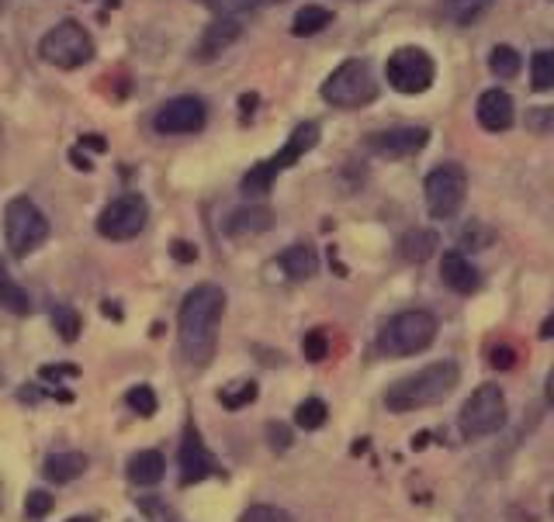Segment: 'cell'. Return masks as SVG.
<instances>
[{
	"instance_id": "cell-23",
	"label": "cell",
	"mask_w": 554,
	"mask_h": 522,
	"mask_svg": "<svg viewBox=\"0 0 554 522\" xmlns=\"http://www.w3.org/2000/svg\"><path fill=\"white\" fill-rule=\"evenodd\" d=\"M329 25H333V11H329V7H319V4H309L295 14L291 32H295L298 39H309V35H319Z\"/></svg>"
},
{
	"instance_id": "cell-34",
	"label": "cell",
	"mask_w": 554,
	"mask_h": 522,
	"mask_svg": "<svg viewBox=\"0 0 554 522\" xmlns=\"http://www.w3.org/2000/svg\"><path fill=\"white\" fill-rule=\"evenodd\" d=\"M302 350H305V360H309V363H323V360L329 357V336H326L323 329L305 332Z\"/></svg>"
},
{
	"instance_id": "cell-29",
	"label": "cell",
	"mask_w": 554,
	"mask_h": 522,
	"mask_svg": "<svg viewBox=\"0 0 554 522\" xmlns=\"http://www.w3.org/2000/svg\"><path fill=\"white\" fill-rule=\"evenodd\" d=\"M274 180H277V173H274V166L271 163H257L250 173L243 177V194H250V198H257V194H267L274 187Z\"/></svg>"
},
{
	"instance_id": "cell-13",
	"label": "cell",
	"mask_w": 554,
	"mask_h": 522,
	"mask_svg": "<svg viewBox=\"0 0 554 522\" xmlns=\"http://www.w3.org/2000/svg\"><path fill=\"white\" fill-rule=\"evenodd\" d=\"M430 132L419 125H409V128H388V132L374 135L371 139V149L385 160H406V156H416L419 149L426 146Z\"/></svg>"
},
{
	"instance_id": "cell-47",
	"label": "cell",
	"mask_w": 554,
	"mask_h": 522,
	"mask_svg": "<svg viewBox=\"0 0 554 522\" xmlns=\"http://www.w3.org/2000/svg\"><path fill=\"white\" fill-rule=\"evenodd\" d=\"M548 402H551V408H554V370L548 374Z\"/></svg>"
},
{
	"instance_id": "cell-51",
	"label": "cell",
	"mask_w": 554,
	"mask_h": 522,
	"mask_svg": "<svg viewBox=\"0 0 554 522\" xmlns=\"http://www.w3.org/2000/svg\"><path fill=\"white\" fill-rule=\"evenodd\" d=\"M0 4H4V0H0Z\"/></svg>"
},
{
	"instance_id": "cell-1",
	"label": "cell",
	"mask_w": 554,
	"mask_h": 522,
	"mask_svg": "<svg viewBox=\"0 0 554 522\" xmlns=\"http://www.w3.org/2000/svg\"><path fill=\"white\" fill-rule=\"evenodd\" d=\"M222 315H226V291L219 284H198L187 291L177 332H181V350L191 367H208V360L215 357Z\"/></svg>"
},
{
	"instance_id": "cell-15",
	"label": "cell",
	"mask_w": 554,
	"mask_h": 522,
	"mask_svg": "<svg viewBox=\"0 0 554 522\" xmlns=\"http://www.w3.org/2000/svg\"><path fill=\"white\" fill-rule=\"evenodd\" d=\"M440 277H444V284L451 287L454 294H475L478 287H482V274H478V267L461 253V249H447V253L440 256Z\"/></svg>"
},
{
	"instance_id": "cell-45",
	"label": "cell",
	"mask_w": 554,
	"mask_h": 522,
	"mask_svg": "<svg viewBox=\"0 0 554 522\" xmlns=\"http://www.w3.org/2000/svg\"><path fill=\"white\" fill-rule=\"evenodd\" d=\"M239 108H243L246 115H250V111L257 108V94H243V97H239Z\"/></svg>"
},
{
	"instance_id": "cell-10",
	"label": "cell",
	"mask_w": 554,
	"mask_h": 522,
	"mask_svg": "<svg viewBox=\"0 0 554 522\" xmlns=\"http://www.w3.org/2000/svg\"><path fill=\"white\" fill-rule=\"evenodd\" d=\"M146 218H149L146 198H142V194H122V198H115L101 215H97V232H101L104 239H115V242L136 239L139 232L146 229Z\"/></svg>"
},
{
	"instance_id": "cell-6",
	"label": "cell",
	"mask_w": 554,
	"mask_h": 522,
	"mask_svg": "<svg viewBox=\"0 0 554 522\" xmlns=\"http://www.w3.org/2000/svg\"><path fill=\"white\" fill-rule=\"evenodd\" d=\"M4 239L18 260H25L32 249H39L49 239V218L42 215V208H35V201L14 198L4 208Z\"/></svg>"
},
{
	"instance_id": "cell-43",
	"label": "cell",
	"mask_w": 554,
	"mask_h": 522,
	"mask_svg": "<svg viewBox=\"0 0 554 522\" xmlns=\"http://www.w3.org/2000/svg\"><path fill=\"white\" fill-rule=\"evenodd\" d=\"M70 160H73V166H77V170H94V163L91 160H87V156L84 153H80V149H73V153H70Z\"/></svg>"
},
{
	"instance_id": "cell-50",
	"label": "cell",
	"mask_w": 554,
	"mask_h": 522,
	"mask_svg": "<svg viewBox=\"0 0 554 522\" xmlns=\"http://www.w3.org/2000/svg\"><path fill=\"white\" fill-rule=\"evenodd\" d=\"M260 4H284V0H260Z\"/></svg>"
},
{
	"instance_id": "cell-38",
	"label": "cell",
	"mask_w": 554,
	"mask_h": 522,
	"mask_svg": "<svg viewBox=\"0 0 554 522\" xmlns=\"http://www.w3.org/2000/svg\"><path fill=\"white\" fill-rule=\"evenodd\" d=\"M267 440H271L274 450L281 453V450H288V446L295 443V436H291L288 426H281V422H271V426H267Z\"/></svg>"
},
{
	"instance_id": "cell-5",
	"label": "cell",
	"mask_w": 554,
	"mask_h": 522,
	"mask_svg": "<svg viewBox=\"0 0 554 522\" xmlns=\"http://www.w3.org/2000/svg\"><path fill=\"white\" fill-rule=\"evenodd\" d=\"M433 339H437V319L430 312H402L385 325L378 346L388 357H416V353L430 350Z\"/></svg>"
},
{
	"instance_id": "cell-41",
	"label": "cell",
	"mask_w": 554,
	"mask_h": 522,
	"mask_svg": "<svg viewBox=\"0 0 554 522\" xmlns=\"http://www.w3.org/2000/svg\"><path fill=\"white\" fill-rule=\"evenodd\" d=\"M80 370L73 363H63V367H42V381H63V377H77Z\"/></svg>"
},
{
	"instance_id": "cell-2",
	"label": "cell",
	"mask_w": 554,
	"mask_h": 522,
	"mask_svg": "<svg viewBox=\"0 0 554 522\" xmlns=\"http://www.w3.org/2000/svg\"><path fill=\"white\" fill-rule=\"evenodd\" d=\"M458 363L454 360H437L430 367L416 370V374L395 381L392 388L385 391V405L392 412H419V408L440 405L454 388H458Z\"/></svg>"
},
{
	"instance_id": "cell-4",
	"label": "cell",
	"mask_w": 554,
	"mask_h": 522,
	"mask_svg": "<svg viewBox=\"0 0 554 522\" xmlns=\"http://www.w3.org/2000/svg\"><path fill=\"white\" fill-rule=\"evenodd\" d=\"M506 426V395L499 384H478L461 405L458 429L464 440H485Z\"/></svg>"
},
{
	"instance_id": "cell-25",
	"label": "cell",
	"mask_w": 554,
	"mask_h": 522,
	"mask_svg": "<svg viewBox=\"0 0 554 522\" xmlns=\"http://www.w3.org/2000/svg\"><path fill=\"white\" fill-rule=\"evenodd\" d=\"M530 87H534L537 94L554 87V49L534 52V63H530Z\"/></svg>"
},
{
	"instance_id": "cell-42",
	"label": "cell",
	"mask_w": 554,
	"mask_h": 522,
	"mask_svg": "<svg viewBox=\"0 0 554 522\" xmlns=\"http://www.w3.org/2000/svg\"><path fill=\"white\" fill-rule=\"evenodd\" d=\"M80 146L94 149V153H104V149H108V142H104V135H84V139H80Z\"/></svg>"
},
{
	"instance_id": "cell-30",
	"label": "cell",
	"mask_w": 554,
	"mask_h": 522,
	"mask_svg": "<svg viewBox=\"0 0 554 522\" xmlns=\"http://www.w3.org/2000/svg\"><path fill=\"white\" fill-rule=\"evenodd\" d=\"M198 4H205L215 18H246L257 11L260 0H198Z\"/></svg>"
},
{
	"instance_id": "cell-19",
	"label": "cell",
	"mask_w": 554,
	"mask_h": 522,
	"mask_svg": "<svg viewBox=\"0 0 554 522\" xmlns=\"http://www.w3.org/2000/svg\"><path fill=\"white\" fill-rule=\"evenodd\" d=\"M125 471H129L132 484H139V488H153V484H160L163 478H167V457H163L160 450H139V453H132Z\"/></svg>"
},
{
	"instance_id": "cell-39",
	"label": "cell",
	"mask_w": 554,
	"mask_h": 522,
	"mask_svg": "<svg viewBox=\"0 0 554 522\" xmlns=\"http://www.w3.org/2000/svg\"><path fill=\"white\" fill-rule=\"evenodd\" d=\"M489 360H492V367L509 370V367H513V360H516V350H513V346H492Z\"/></svg>"
},
{
	"instance_id": "cell-33",
	"label": "cell",
	"mask_w": 554,
	"mask_h": 522,
	"mask_svg": "<svg viewBox=\"0 0 554 522\" xmlns=\"http://www.w3.org/2000/svg\"><path fill=\"white\" fill-rule=\"evenodd\" d=\"M492 229H485L482 222H468L461 229V236H458V246L461 249H489L492 246Z\"/></svg>"
},
{
	"instance_id": "cell-26",
	"label": "cell",
	"mask_w": 554,
	"mask_h": 522,
	"mask_svg": "<svg viewBox=\"0 0 554 522\" xmlns=\"http://www.w3.org/2000/svg\"><path fill=\"white\" fill-rule=\"evenodd\" d=\"M489 66L499 80H513L516 73H520V52H516L513 45H496V49L489 52Z\"/></svg>"
},
{
	"instance_id": "cell-21",
	"label": "cell",
	"mask_w": 554,
	"mask_h": 522,
	"mask_svg": "<svg viewBox=\"0 0 554 522\" xmlns=\"http://www.w3.org/2000/svg\"><path fill=\"white\" fill-rule=\"evenodd\" d=\"M277 263H281V270L291 277V281H309V277H316V270H319V256L312 246L284 249V253L277 256Z\"/></svg>"
},
{
	"instance_id": "cell-27",
	"label": "cell",
	"mask_w": 554,
	"mask_h": 522,
	"mask_svg": "<svg viewBox=\"0 0 554 522\" xmlns=\"http://www.w3.org/2000/svg\"><path fill=\"white\" fill-rule=\"evenodd\" d=\"M326 415H329V408L323 398H305L302 405L295 408V426H302V429H323L326 426Z\"/></svg>"
},
{
	"instance_id": "cell-24",
	"label": "cell",
	"mask_w": 554,
	"mask_h": 522,
	"mask_svg": "<svg viewBox=\"0 0 554 522\" xmlns=\"http://www.w3.org/2000/svg\"><path fill=\"white\" fill-rule=\"evenodd\" d=\"M492 7V0H447V18L461 28H471L475 21H482V14Z\"/></svg>"
},
{
	"instance_id": "cell-16",
	"label": "cell",
	"mask_w": 554,
	"mask_h": 522,
	"mask_svg": "<svg viewBox=\"0 0 554 522\" xmlns=\"http://www.w3.org/2000/svg\"><path fill=\"white\" fill-rule=\"evenodd\" d=\"M513 118H516V108L506 90H485L478 97V125L485 132H506V128H513Z\"/></svg>"
},
{
	"instance_id": "cell-46",
	"label": "cell",
	"mask_w": 554,
	"mask_h": 522,
	"mask_svg": "<svg viewBox=\"0 0 554 522\" xmlns=\"http://www.w3.org/2000/svg\"><path fill=\"white\" fill-rule=\"evenodd\" d=\"M541 339H554V312L541 322Z\"/></svg>"
},
{
	"instance_id": "cell-31",
	"label": "cell",
	"mask_w": 554,
	"mask_h": 522,
	"mask_svg": "<svg viewBox=\"0 0 554 522\" xmlns=\"http://www.w3.org/2000/svg\"><path fill=\"white\" fill-rule=\"evenodd\" d=\"M52 325H56V332L66 339V343H73V339L80 336V329H84L80 315L73 312L70 305H52Z\"/></svg>"
},
{
	"instance_id": "cell-18",
	"label": "cell",
	"mask_w": 554,
	"mask_h": 522,
	"mask_svg": "<svg viewBox=\"0 0 554 522\" xmlns=\"http://www.w3.org/2000/svg\"><path fill=\"white\" fill-rule=\"evenodd\" d=\"M316 142H319V125L316 121H302V125L291 132V139L281 146V153H277L274 160H267V163L274 166V173H281V170H288V166H295L298 160H302V156L309 153Z\"/></svg>"
},
{
	"instance_id": "cell-48",
	"label": "cell",
	"mask_w": 554,
	"mask_h": 522,
	"mask_svg": "<svg viewBox=\"0 0 554 522\" xmlns=\"http://www.w3.org/2000/svg\"><path fill=\"white\" fill-rule=\"evenodd\" d=\"M426 440H430V433H419L413 446H416V450H423V446H426Z\"/></svg>"
},
{
	"instance_id": "cell-44",
	"label": "cell",
	"mask_w": 554,
	"mask_h": 522,
	"mask_svg": "<svg viewBox=\"0 0 554 522\" xmlns=\"http://www.w3.org/2000/svg\"><path fill=\"white\" fill-rule=\"evenodd\" d=\"M101 312L108 315V319H118V322H122V308H115V301H104Z\"/></svg>"
},
{
	"instance_id": "cell-8",
	"label": "cell",
	"mask_w": 554,
	"mask_h": 522,
	"mask_svg": "<svg viewBox=\"0 0 554 522\" xmlns=\"http://www.w3.org/2000/svg\"><path fill=\"white\" fill-rule=\"evenodd\" d=\"M385 77L399 94H423V90H430L433 77H437V66H433L430 52L416 49V45H406V49L388 56Z\"/></svg>"
},
{
	"instance_id": "cell-35",
	"label": "cell",
	"mask_w": 554,
	"mask_h": 522,
	"mask_svg": "<svg viewBox=\"0 0 554 522\" xmlns=\"http://www.w3.org/2000/svg\"><path fill=\"white\" fill-rule=\"evenodd\" d=\"M239 522H295L284 509L277 505H250V509L239 516Z\"/></svg>"
},
{
	"instance_id": "cell-22",
	"label": "cell",
	"mask_w": 554,
	"mask_h": 522,
	"mask_svg": "<svg viewBox=\"0 0 554 522\" xmlns=\"http://www.w3.org/2000/svg\"><path fill=\"white\" fill-rule=\"evenodd\" d=\"M440 249V236L433 229H413L399 239V256L406 263H423Z\"/></svg>"
},
{
	"instance_id": "cell-37",
	"label": "cell",
	"mask_w": 554,
	"mask_h": 522,
	"mask_svg": "<svg viewBox=\"0 0 554 522\" xmlns=\"http://www.w3.org/2000/svg\"><path fill=\"white\" fill-rule=\"evenodd\" d=\"M52 505H56V502H52L49 491H32V495L25 498V516L28 519H46L52 512Z\"/></svg>"
},
{
	"instance_id": "cell-49",
	"label": "cell",
	"mask_w": 554,
	"mask_h": 522,
	"mask_svg": "<svg viewBox=\"0 0 554 522\" xmlns=\"http://www.w3.org/2000/svg\"><path fill=\"white\" fill-rule=\"evenodd\" d=\"M70 522H94V519H87V516H77V519H70Z\"/></svg>"
},
{
	"instance_id": "cell-17",
	"label": "cell",
	"mask_w": 554,
	"mask_h": 522,
	"mask_svg": "<svg viewBox=\"0 0 554 522\" xmlns=\"http://www.w3.org/2000/svg\"><path fill=\"white\" fill-rule=\"evenodd\" d=\"M274 225V211L267 204H243V208L229 211L226 218V236L229 239H246V236H260Z\"/></svg>"
},
{
	"instance_id": "cell-32",
	"label": "cell",
	"mask_w": 554,
	"mask_h": 522,
	"mask_svg": "<svg viewBox=\"0 0 554 522\" xmlns=\"http://www.w3.org/2000/svg\"><path fill=\"white\" fill-rule=\"evenodd\" d=\"M125 405H129L136 415H153L156 408H160V398H156L153 388H146V384H136V388H129V395H125Z\"/></svg>"
},
{
	"instance_id": "cell-20",
	"label": "cell",
	"mask_w": 554,
	"mask_h": 522,
	"mask_svg": "<svg viewBox=\"0 0 554 522\" xmlns=\"http://www.w3.org/2000/svg\"><path fill=\"white\" fill-rule=\"evenodd\" d=\"M84 471H87V457L84 453H77V450L49 453L46 464H42V474H46L52 484H70V481H77Z\"/></svg>"
},
{
	"instance_id": "cell-14",
	"label": "cell",
	"mask_w": 554,
	"mask_h": 522,
	"mask_svg": "<svg viewBox=\"0 0 554 522\" xmlns=\"http://www.w3.org/2000/svg\"><path fill=\"white\" fill-rule=\"evenodd\" d=\"M239 35H243V18H215L212 25L201 32L198 45H194V59H198V63H212V59H219L222 52L239 39Z\"/></svg>"
},
{
	"instance_id": "cell-3",
	"label": "cell",
	"mask_w": 554,
	"mask_h": 522,
	"mask_svg": "<svg viewBox=\"0 0 554 522\" xmlns=\"http://www.w3.org/2000/svg\"><path fill=\"white\" fill-rule=\"evenodd\" d=\"M378 97V83H374L368 59H347L340 63L323 83V101L333 108H364Z\"/></svg>"
},
{
	"instance_id": "cell-12",
	"label": "cell",
	"mask_w": 554,
	"mask_h": 522,
	"mask_svg": "<svg viewBox=\"0 0 554 522\" xmlns=\"http://www.w3.org/2000/svg\"><path fill=\"white\" fill-rule=\"evenodd\" d=\"M177 464H181V484H198L219 474V460L212 457V450L201 440V433L194 429V422L184 426L181 436V453H177Z\"/></svg>"
},
{
	"instance_id": "cell-28",
	"label": "cell",
	"mask_w": 554,
	"mask_h": 522,
	"mask_svg": "<svg viewBox=\"0 0 554 522\" xmlns=\"http://www.w3.org/2000/svg\"><path fill=\"white\" fill-rule=\"evenodd\" d=\"M0 305L11 308L14 315H25L28 312V294L11 281V274L4 270V263H0Z\"/></svg>"
},
{
	"instance_id": "cell-11",
	"label": "cell",
	"mask_w": 554,
	"mask_h": 522,
	"mask_svg": "<svg viewBox=\"0 0 554 522\" xmlns=\"http://www.w3.org/2000/svg\"><path fill=\"white\" fill-rule=\"evenodd\" d=\"M208 121V108L201 97H174V101H167L160 111H156L153 118V128L160 135H194L201 132Z\"/></svg>"
},
{
	"instance_id": "cell-9",
	"label": "cell",
	"mask_w": 554,
	"mask_h": 522,
	"mask_svg": "<svg viewBox=\"0 0 554 522\" xmlns=\"http://www.w3.org/2000/svg\"><path fill=\"white\" fill-rule=\"evenodd\" d=\"M423 191H426V211H430V218L447 222V218L458 215L464 191H468V177H464L461 166L444 163V166H437L430 177H426Z\"/></svg>"
},
{
	"instance_id": "cell-36",
	"label": "cell",
	"mask_w": 554,
	"mask_h": 522,
	"mask_svg": "<svg viewBox=\"0 0 554 522\" xmlns=\"http://www.w3.org/2000/svg\"><path fill=\"white\" fill-rule=\"evenodd\" d=\"M253 398H257V384L246 381V384H236V391H222L219 402L226 408H243V405H250Z\"/></svg>"
},
{
	"instance_id": "cell-7",
	"label": "cell",
	"mask_w": 554,
	"mask_h": 522,
	"mask_svg": "<svg viewBox=\"0 0 554 522\" xmlns=\"http://www.w3.org/2000/svg\"><path fill=\"white\" fill-rule=\"evenodd\" d=\"M39 56L49 66H59V70H77V66L94 59V42L80 21H59L39 42Z\"/></svg>"
},
{
	"instance_id": "cell-40",
	"label": "cell",
	"mask_w": 554,
	"mask_h": 522,
	"mask_svg": "<svg viewBox=\"0 0 554 522\" xmlns=\"http://www.w3.org/2000/svg\"><path fill=\"white\" fill-rule=\"evenodd\" d=\"M170 253H174V260H181V263H194V260H198V249H194L191 242H184V239L170 242Z\"/></svg>"
}]
</instances>
